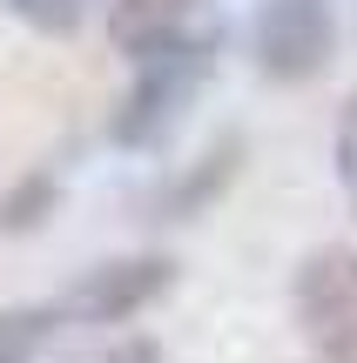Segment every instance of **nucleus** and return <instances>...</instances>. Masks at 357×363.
<instances>
[{
  "instance_id": "nucleus-1",
  "label": "nucleus",
  "mask_w": 357,
  "mask_h": 363,
  "mask_svg": "<svg viewBox=\"0 0 357 363\" xmlns=\"http://www.w3.org/2000/svg\"><path fill=\"white\" fill-rule=\"evenodd\" d=\"M297 323L331 363H357V249H317L297 269Z\"/></svg>"
},
{
  "instance_id": "nucleus-2",
  "label": "nucleus",
  "mask_w": 357,
  "mask_h": 363,
  "mask_svg": "<svg viewBox=\"0 0 357 363\" xmlns=\"http://www.w3.org/2000/svg\"><path fill=\"white\" fill-rule=\"evenodd\" d=\"M202 74H209V34L182 40V48H169V54L135 61V88H128V108H121L115 135L121 142H155V135H169Z\"/></svg>"
},
{
  "instance_id": "nucleus-3",
  "label": "nucleus",
  "mask_w": 357,
  "mask_h": 363,
  "mask_svg": "<svg viewBox=\"0 0 357 363\" xmlns=\"http://www.w3.org/2000/svg\"><path fill=\"white\" fill-rule=\"evenodd\" d=\"M337 13L331 0H263L256 13V67L270 81H310L331 61Z\"/></svg>"
},
{
  "instance_id": "nucleus-4",
  "label": "nucleus",
  "mask_w": 357,
  "mask_h": 363,
  "mask_svg": "<svg viewBox=\"0 0 357 363\" xmlns=\"http://www.w3.org/2000/svg\"><path fill=\"white\" fill-rule=\"evenodd\" d=\"M162 289H169V262H162V256L101 262V269H88L75 289H67L61 316H67V323H121V316H135L142 303H155Z\"/></svg>"
},
{
  "instance_id": "nucleus-5",
  "label": "nucleus",
  "mask_w": 357,
  "mask_h": 363,
  "mask_svg": "<svg viewBox=\"0 0 357 363\" xmlns=\"http://www.w3.org/2000/svg\"><path fill=\"white\" fill-rule=\"evenodd\" d=\"M196 7L202 0H115V13H108L115 48L128 54V61H148V54H169V48H182V40H202Z\"/></svg>"
},
{
  "instance_id": "nucleus-6",
  "label": "nucleus",
  "mask_w": 357,
  "mask_h": 363,
  "mask_svg": "<svg viewBox=\"0 0 357 363\" xmlns=\"http://www.w3.org/2000/svg\"><path fill=\"white\" fill-rule=\"evenodd\" d=\"M48 323H54V316H40V310L0 316V363H27V357L40 350V337H48Z\"/></svg>"
},
{
  "instance_id": "nucleus-7",
  "label": "nucleus",
  "mask_w": 357,
  "mask_h": 363,
  "mask_svg": "<svg viewBox=\"0 0 357 363\" xmlns=\"http://www.w3.org/2000/svg\"><path fill=\"white\" fill-rule=\"evenodd\" d=\"M7 7L27 27H40V34H67V27H81V7L88 0H7Z\"/></svg>"
},
{
  "instance_id": "nucleus-8",
  "label": "nucleus",
  "mask_w": 357,
  "mask_h": 363,
  "mask_svg": "<svg viewBox=\"0 0 357 363\" xmlns=\"http://www.w3.org/2000/svg\"><path fill=\"white\" fill-rule=\"evenodd\" d=\"M337 182H344L351 216H357V94L337 108Z\"/></svg>"
},
{
  "instance_id": "nucleus-9",
  "label": "nucleus",
  "mask_w": 357,
  "mask_h": 363,
  "mask_svg": "<svg viewBox=\"0 0 357 363\" xmlns=\"http://www.w3.org/2000/svg\"><path fill=\"white\" fill-rule=\"evenodd\" d=\"M108 363H162V350H155V343H121Z\"/></svg>"
}]
</instances>
